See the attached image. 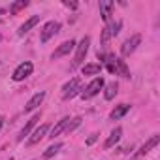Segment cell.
I'll list each match as a JSON object with an SVG mask.
<instances>
[{
    "mask_svg": "<svg viewBox=\"0 0 160 160\" xmlns=\"http://www.w3.org/2000/svg\"><path fill=\"white\" fill-rule=\"evenodd\" d=\"M104 85H106L104 77H94L92 81L87 85V89L81 91V98H83V100H91V98H94L96 94H100V91L104 89Z\"/></svg>",
    "mask_w": 160,
    "mask_h": 160,
    "instance_id": "6da1fadb",
    "label": "cell"
},
{
    "mask_svg": "<svg viewBox=\"0 0 160 160\" xmlns=\"http://www.w3.org/2000/svg\"><path fill=\"white\" fill-rule=\"evenodd\" d=\"M81 79L79 77H73V79H70V81L62 87V98L64 100H70V98H73L75 94H81Z\"/></svg>",
    "mask_w": 160,
    "mask_h": 160,
    "instance_id": "7a4b0ae2",
    "label": "cell"
},
{
    "mask_svg": "<svg viewBox=\"0 0 160 160\" xmlns=\"http://www.w3.org/2000/svg\"><path fill=\"white\" fill-rule=\"evenodd\" d=\"M32 72H34V64H32L30 60H25V62H21V64L13 70L12 79H13V81H25L28 75H32Z\"/></svg>",
    "mask_w": 160,
    "mask_h": 160,
    "instance_id": "3957f363",
    "label": "cell"
},
{
    "mask_svg": "<svg viewBox=\"0 0 160 160\" xmlns=\"http://www.w3.org/2000/svg\"><path fill=\"white\" fill-rule=\"evenodd\" d=\"M89 45H91V38H89V36H85L81 42H79V45H75L77 51H75V58H73V68L79 66V64L85 60V57H87V53H89Z\"/></svg>",
    "mask_w": 160,
    "mask_h": 160,
    "instance_id": "277c9868",
    "label": "cell"
},
{
    "mask_svg": "<svg viewBox=\"0 0 160 160\" xmlns=\"http://www.w3.org/2000/svg\"><path fill=\"white\" fill-rule=\"evenodd\" d=\"M58 30H60V23H57V21H49V23H45V25L42 27V30H40V40L45 43V42H49Z\"/></svg>",
    "mask_w": 160,
    "mask_h": 160,
    "instance_id": "5b68a950",
    "label": "cell"
},
{
    "mask_svg": "<svg viewBox=\"0 0 160 160\" xmlns=\"http://www.w3.org/2000/svg\"><path fill=\"white\" fill-rule=\"evenodd\" d=\"M141 43V36L139 34H134V36H130L124 43H122V47H121V53L124 55V57H128V55H132L134 51H136V47Z\"/></svg>",
    "mask_w": 160,
    "mask_h": 160,
    "instance_id": "8992f818",
    "label": "cell"
},
{
    "mask_svg": "<svg viewBox=\"0 0 160 160\" xmlns=\"http://www.w3.org/2000/svg\"><path fill=\"white\" fill-rule=\"evenodd\" d=\"M73 47H75V42H73V40H66V42H62V43L55 49V53L51 55V58L55 60V58H60V57H64V55H70V53L73 51Z\"/></svg>",
    "mask_w": 160,
    "mask_h": 160,
    "instance_id": "52a82bcc",
    "label": "cell"
},
{
    "mask_svg": "<svg viewBox=\"0 0 160 160\" xmlns=\"http://www.w3.org/2000/svg\"><path fill=\"white\" fill-rule=\"evenodd\" d=\"M47 132H49V124H40V126L32 132V136L28 138V145H36V143H40L43 138H47Z\"/></svg>",
    "mask_w": 160,
    "mask_h": 160,
    "instance_id": "ba28073f",
    "label": "cell"
},
{
    "mask_svg": "<svg viewBox=\"0 0 160 160\" xmlns=\"http://www.w3.org/2000/svg\"><path fill=\"white\" fill-rule=\"evenodd\" d=\"M43 100H45V92H43V91L36 92V94H34V96H32V98L27 102V106H25V111H27V113H28V111H34L38 106H42V102H43Z\"/></svg>",
    "mask_w": 160,
    "mask_h": 160,
    "instance_id": "9c48e42d",
    "label": "cell"
},
{
    "mask_svg": "<svg viewBox=\"0 0 160 160\" xmlns=\"http://www.w3.org/2000/svg\"><path fill=\"white\" fill-rule=\"evenodd\" d=\"M38 121H40V113L32 115V117H30V121H28V122H27V124L23 126V130L19 132V136H17V141H23V139H25V138H27V136L30 134V130H32V128L36 126V122H38Z\"/></svg>",
    "mask_w": 160,
    "mask_h": 160,
    "instance_id": "30bf717a",
    "label": "cell"
},
{
    "mask_svg": "<svg viewBox=\"0 0 160 160\" xmlns=\"http://www.w3.org/2000/svg\"><path fill=\"white\" fill-rule=\"evenodd\" d=\"M158 143H160V136H158V134H154L152 138H149V139L141 145V149L138 151V154H136V156H143V154H147V152H149L151 149H154Z\"/></svg>",
    "mask_w": 160,
    "mask_h": 160,
    "instance_id": "8fae6325",
    "label": "cell"
},
{
    "mask_svg": "<svg viewBox=\"0 0 160 160\" xmlns=\"http://www.w3.org/2000/svg\"><path fill=\"white\" fill-rule=\"evenodd\" d=\"M38 23H40V15H32L28 21H25V23L19 27V32H17V34H19V36H25V34H27V32H30Z\"/></svg>",
    "mask_w": 160,
    "mask_h": 160,
    "instance_id": "7c38bea8",
    "label": "cell"
},
{
    "mask_svg": "<svg viewBox=\"0 0 160 160\" xmlns=\"http://www.w3.org/2000/svg\"><path fill=\"white\" fill-rule=\"evenodd\" d=\"M121 138H122V128H119V126H117V128H115V130L109 134V138L106 139L104 147H106V149H111V147H115V145L121 141Z\"/></svg>",
    "mask_w": 160,
    "mask_h": 160,
    "instance_id": "4fadbf2b",
    "label": "cell"
},
{
    "mask_svg": "<svg viewBox=\"0 0 160 160\" xmlns=\"http://www.w3.org/2000/svg\"><path fill=\"white\" fill-rule=\"evenodd\" d=\"M68 122H70V117H64V119H60L55 126H53V130H51V134L47 136V138H51V139H55V136H60L64 130H66V126H68Z\"/></svg>",
    "mask_w": 160,
    "mask_h": 160,
    "instance_id": "5bb4252c",
    "label": "cell"
},
{
    "mask_svg": "<svg viewBox=\"0 0 160 160\" xmlns=\"http://www.w3.org/2000/svg\"><path fill=\"white\" fill-rule=\"evenodd\" d=\"M113 2L111 0H100V13H102V19L108 23L109 21V15H111V10H113Z\"/></svg>",
    "mask_w": 160,
    "mask_h": 160,
    "instance_id": "9a60e30c",
    "label": "cell"
},
{
    "mask_svg": "<svg viewBox=\"0 0 160 160\" xmlns=\"http://www.w3.org/2000/svg\"><path fill=\"white\" fill-rule=\"evenodd\" d=\"M128 111H130V106H128V104H121V106H117V108L109 113V119H111V121H119V119L124 117Z\"/></svg>",
    "mask_w": 160,
    "mask_h": 160,
    "instance_id": "2e32d148",
    "label": "cell"
},
{
    "mask_svg": "<svg viewBox=\"0 0 160 160\" xmlns=\"http://www.w3.org/2000/svg\"><path fill=\"white\" fill-rule=\"evenodd\" d=\"M104 98L106 100H113L115 98V94H117V91H119V85L115 83V81H111V83H108V85H104Z\"/></svg>",
    "mask_w": 160,
    "mask_h": 160,
    "instance_id": "e0dca14e",
    "label": "cell"
},
{
    "mask_svg": "<svg viewBox=\"0 0 160 160\" xmlns=\"http://www.w3.org/2000/svg\"><path fill=\"white\" fill-rule=\"evenodd\" d=\"M83 75H96L102 72V64H96V62H91V64H85L83 66Z\"/></svg>",
    "mask_w": 160,
    "mask_h": 160,
    "instance_id": "ac0fdd59",
    "label": "cell"
},
{
    "mask_svg": "<svg viewBox=\"0 0 160 160\" xmlns=\"http://www.w3.org/2000/svg\"><path fill=\"white\" fill-rule=\"evenodd\" d=\"M28 6V0H17V2H13L12 6H10V13L12 15H17L21 10H25Z\"/></svg>",
    "mask_w": 160,
    "mask_h": 160,
    "instance_id": "d6986e66",
    "label": "cell"
},
{
    "mask_svg": "<svg viewBox=\"0 0 160 160\" xmlns=\"http://www.w3.org/2000/svg\"><path fill=\"white\" fill-rule=\"evenodd\" d=\"M60 149H62V143H58V141H57V143H53L51 147H47V149H45V152H43V158H45V160L53 158V156H55V154H57Z\"/></svg>",
    "mask_w": 160,
    "mask_h": 160,
    "instance_id": "ffe728a7",
    "label": "cell"
},
{
    "mask_svg": "<svg viewBox=\"0 0 160 160\" xmlns=\"http://www.w3.org/2000/svg\"><path fill=\"white\" fill-rule=\"evenodd\" d=\"M117 72H119L122 77H130V72H128V68H126V64H124L122 58H117Z\"/></svg>",
    "mask_w": 160,
    "mask_h": 160,
    "instance_id": "44dd1931",
    "label": "cell"
},
{
    "mask_svg": "<svg viewBox=\"0 0 160 160\" xmlns=\"http://www.w3.org/2000/svg\"><path fill=\"white\" fill-rule=\"evenodd\" d=\"M79 124H81V117H75V119H72V122H68V126H66V134H70V132H73Z\"/></svg>",
    "mask_w": 160,
    "mask_h": 160,
    "instance_id": "7402d4cb",
    "label": "cell"
},
{
    "mask_svg": "<svg viewBox=\"0 0 160 160\" xmlns=\"http://www.w3.org/2000/svg\"><path fill=\"white\" fill-rule=\"evenodd\" d=\"M109 36H111L109 28H104V32H102V43H104V45H108V40H109Z\"/></svg>",
    "mask_w": 160,
    "mask_h": 160,
    "instance_id": "603a6c76",
    "label": "cell"
},
{
    "mask_svg": "<svg viewBox=\"0 0 160 160\" xmlns=\"http://www.w3.org/2000/svg\"><path fill=\"white\" fill-rule=\"evenodd\" d=\"M64 6L70 10H77V2H70V0H64Z\"/></svg>",
    "mask_w": 160,
    "mask_h": 160,
    "instance_id": "cb8c5ba5",
    "label": "cell"
},
{
    "mask_svg": "<svg viewBox=\"0 0 160 160\" xmlns=\"http://www.w3.org/2000/svg\"><path fill=\"white\" fill-rule=\"evenodd\" d=\"M96 139H98V134H91V136L87 138V145H92Z\"/></svg>",
    "mask_w": 160,
    "mask_h": 160,
    "instance_id": "d4e9b609",
    "label": "cell"
},
{
    "mask_svg": "<svg viewBox=\"0 0 160 160\" xmlns=\"http://www.w3.org/2000/svg\"><path fill=\"white\" fill-rule=\"evenodd\" d=\"M2 126H4V117L0 115V130H2Z\"/></svg>",
    "mask_w": 160,
    "mask_h": 160,
    "instance_id": "484cf974",
    "label": "cell"
},
{
    "mask_svg": "<svg viewBox=\"0 0 160 160\" xmlns=\"http://www.w3.org/2000/svg\"><path fill=\"white\" fill-rule=\"evenodd\" d=\"M4 13H6V10H4V8H0V15H4Z\"/></svg>",
    "mask_w": 160,
    "mask_h": 160,
    "instance_id": "4316f807",
    "label": "cell"
},
{
    "mask_svg": "<svg viewBox=\"0 0 160 160\" xmlns=\"http://www.w3.org/2000/svg\"><path fill=\"white\" fill-rule=\"evenodd\" d=\"M10 160H13V158H10Z\"/></svg>",
    "mask_w": 160,
    "mask_h": 160,
    "instance_id": "83f0119b",
    "label": "cell"
}]
</instances>
